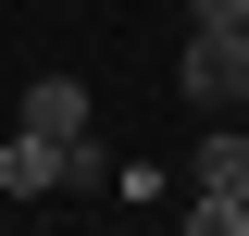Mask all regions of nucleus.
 <instances>
[{
    "label": "nucleus",
    "mask_w": 249,
    "mask_h": 236,
    "mask_svg": "<svg viewBox=\"0 0 249 236\" xmlns=\"http://www.w3.org/2000/svg\"><path fill=\"white\" fill-rule=\"evenodd\" d=\"M175 100H199V112H249V25H187Z\"/></svg>",
    "instance_id": "f257e3e1"
},
{
    "label": "nucleus",
    "mask_w": 249,
    "mask_h": 236,
    "mask_svg": "<svg viewBox=\"0 0 249 236\" xmlns=\"http://www.w3.org/2000/svg\"><path fill=\"white\" fill-rule=\"evenodd\" d=\"M62 149H75V137L13 124V137H0V199H62Z\"/></svg>",
    "instance_id": "f03ea898"
},
{
    "label": "nucleus",
    "mask_w": 249,
    "mask_h": 236,
    "mask_svg": "<svg viewBox=\"0 0 249 236\" xmlns=\"http://www.w3.org/2000/svg\"><path fill=\"white\" fill-rule=\"evenodd\" d=\"M25 124H37V137H88V87H75V75H37V87H25Z\"/></svg>",
    "instance_id": "7ed1b4c3"
},
{
    "label": "nucleus",
    "mask_w": 249,
    "mask_h": 236,
    "mask_svg": "<svg viewBox=\"0 0 249 236\" xmlns=\"http://www.w3.org/2000/svg\"><path fill=\"white\" fill-rule=\"evenodd\" d=\"M199 186H237L249 199V124L237 112H212V137H199Z\"/></svg>",
    "instance_id": "20e7f679"
},
{
    "label": "nucleus",
    "mask_w": 249,
    "mask_h": 236,
    "mask_svg": "<svg viewBox=\"0 0 249 236\" xmlns=\"http://www.w3.org/2000/svg\"><path fill=\"white\" fill-rule=\"evenodd\" d=\"M187 236H249V199L237 186H199V199H187Z\"/></svg>",
    "instance_id": "39448f33"
},
{
    "label": "nucleus",
    "mask_w": 249,
    "mask_h": 236,
    "mask_svg": "<svg viewBox=\"0 0 249 236\" xmlns=\"http://www.w3.org/2000/svg\"><path fill=\"white\" fill-rule=\"evenodd\" d=\"M62 199H112V162H100V137L62 149Z\"/></svg>",
    "instance_id": "423d86ee"
},
{
    "label": "nucleus",
    "mask_w": 249,
    "mask_h": 236,
    "mask_svg": "<svg viewBox=\"0 0 249 236\" xmlns=\"http://www.w3.org/2000/svg\"><path fill=\"white\" fill-rule=\"evenodd\" d=\"M187 25H249V0H187Z\"/></svg>",
    "instance_id": "0eeeda50"
}]
</instances>
